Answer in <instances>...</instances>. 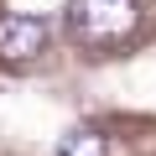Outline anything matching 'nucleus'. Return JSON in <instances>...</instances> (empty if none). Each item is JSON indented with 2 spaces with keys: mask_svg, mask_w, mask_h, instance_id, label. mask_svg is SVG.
<instances>
[{
  "mask_svg": "<svg viewBox=\"0 0 156 156\" xmlns=\"http://www.w3.org/2000/svg\"><path fill=\"white\" fill-rule=\"evenodd\" d=\"M68 26L83 47H120L140 26V0H73Z\"/></svg>",
  "mask_w": 156,
  "mask_h": 156,
  "instance_id": "nucleus-1",
  "label": "nucleus"
},
{
  "mask_svg": "<svg viewBox=\"0 0 156 156\" xmlns=\"http://www.w3.org/2000/svg\"><path fill=\"white\" fill-rule=\"evenodd\" d=\"M42 47H47V21L21 16V11L0 16V57L5 62H31Z\"/></svg>",
  "mask_w": 156,
  "mask_h": 156,
  "instance_id": "nucleus-2",
  "label": "nucleus"
},
{
  "mask_svg": "<svg viewBox=\"0 0 156 156\" xmlns=\"http://www.w3.org/2000/svg\"><path fill=\"white\" fill-rule=\"evenodd\" d=\"M57 156H104V135H94V130H73V135L62 140Z\"/></svg>",
  "mask_w": 156,
  "mask_h": 156,
  "instance_id": "nucleus-3",
  "label": "nucleus"
}]
</instances>
